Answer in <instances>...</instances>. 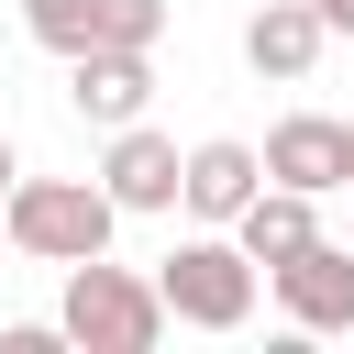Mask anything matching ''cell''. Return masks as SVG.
Masks as SVG:
<instances>
[{
	"label": "cell",
	"instance_id": "1",
	"mask_svg": "<svg viewBox=\"0 0 354 354\" xmlns=\"http://www.w3.org/2000/svg\"><path fill=\"white\" fill-rule=\"evenodd\" d=\"M55 332L88 343V354H144V343L166 332V299H155V277L77 254V266H66V310H55Z\"/></svg>",
	"mask_w": 354,
	"mask_h": 354
},
{
	"label": "cell",
	"instance_id": "2",
	"mask_svg": "<svg viewBox=\"0 0 354 354\" xmlns=\"http://www.w3.org/2000/svg\"><path fill=\"white\" fill-rule=\"evenodd\" d=\"M155 299H166V321H188V332H243V321H254V266H243V243L199 232V243H177V254L155 266Z\"/></svg>",
	"mask_w": 354,
	"mask_h": 354
},
{
	"label": "cell",
	"instance_id": "3",
	"mask_svg": "<svg viewBox=\"0 0 354 354\" xmlns=\"http://www.w3.org/2000/svg\"><path fill=\"white\" fill-rule=\"evenodd\" d=\"M111 221H122V210H111L88 177H22V188H11V243L44 254V266L111 254Z\"/></svg>",
	"mask_w": 354,
	"mask_h": 354
},
{
	"label": "cell",
	"instance_id": "4",
	"mask_svg": "<svg viewBox=\"0 0 354 354\" xmlns=\"http://www.w3.org/2000/svg\"><path fill=\"white\" fill-rule=\"evenodd\" d=\"M266 277H277V310L299 332H354V243H299Z\"/></svg>",
	"mask_w": 354,
	"mask_h": 354
},
{
	"label": "cell",
	"instance_id": "5",
	"mask_svg": "<svg viewBox=\"0 0 354 354\" xmlns=\"http://www.w3.org/2000/svg\"><path fill=\"white\" fill-rule=\"evenodd\" d=\"M77 77H66V100H77V122H144V100H155V66H144V44H88V55H66Z\"/></svg>",
	"mask_w": 354,
	"mask_h": 354
},
{
	"label": "cell",
	"instance_id": "6",
	"mask_svg": "<svg viewBox=\"0 0 354 354\" xmlns=\"http://www.w3.org/2000/svg\"><path fill=\"white\" fill-rule=\"evenodd\" d=\"M100 199H111V210H177V144H166V133H144V122H111Z\"/></svg>",
	"mask_w": 354,
	"mask_h": 354
},
{
	"label": "cell",
	"instance_id": "7",
	"mask_svg": "<svg viewBox=\"0 0 354 354\" xmlns=\"http://www.w3.org/2000/svg\"><path fill=\"white\" fill-rule=\"evenodd\" d=\"M254 166H266L277 188H310V199H321V188H343V122L299 111V122H277V133H266V155H254Z\"/></svg>",
	"mask_w": 354,
	"mask_h": 354
},
{
	"label": "cell",
	"instance_id": "8",
	"mask_svg": "<svg viewBox=\"0 0 354 354\" xmlns=\"http://www.w3.org/2000/svg\"><path fill=\"white\" fill-rule=\"evenodd\" d=\"M254 188H266L254 144H188V155H177V199H188L199 221H232V210H243Z\"/></svg>",
	"mask_w": 354,
	"mask_h": 354
},
{
	"label": "cell",
	"instance_id": "9",
	"mask_svg": "<svg viewBox=\"0 0 354 354\" xmlns=\"http://www.w3.org/2000/svg\"><path fill=\"white\" fill-rule=\"evenodd\" d=\"M232 243H243V266L266 277V266H288L299 243H321V221H310V188H254L243 210H232Z\"/></svg>",
	"mask_w": 354,
	"mask_h": 354
},
{
	"label": "cell",
	"instance_id": "10",
	"mask_svg": "<svg viewBox=\"0 0 354 354\" xmlns=\"http://www.w3.org/2000/svg\"><path fill=\"white\" fill-rule=\"evenodd\" d=\"M321 44H332V33H321V11H310V0H266V11L243 22L254 77H310V66H321Z\"/></svg>",
	"mask_w": 354,
	"mask_h": 354
},
{
	"label": "cell",
	"instance_id": "11",
	"mask_svg": "<svg viewBox=\"0 0 354 354\" xmlns=\"http://www.w3.org/2000/svg\"><path fill=\"white\" fill-rule=\"evenodd\" d=\"M22 33L55 44V55H88L100 44V0H22Z\"/></svg>",
	"mask_w": 354,
	"mask_h": 354
},
{
	"label": "cell",
	"instance_id": "12",
	"mask_svg": "<svg viewBox=\"0 0 354 354\" xmlns=\"http://www.w3.org/2000/svg\"><path fill=\"white\" fill-rule=\"evenodd\" d=\"M155 33H166V0H100V44H144L155 55Z\"/></svg>",
	"mask_w": 354,
	"mask_h": 354
},
{
	"label": "cell",
	"instance_id": "13",
	"mask_svg": "<svg viewBox=\"0 0 354 354\" xmlns=\"http://www.w3.org/2000/svg\"><path fill=\"white\" fill-rule=\"evenodd\" d=\"M55 343H66L55 321H11V332H0V354H55Z\"/></svg>",
	"mask_w": 354,
	"mask_h": 354
},
{
	"label": "cell",
	"instance_id": "14",
	"mask_svg": "<svg viewBox=\"0 0 354 354\" xmlns=\"http://www.w3.org/2000/svg\"><path fill=\"white\" fill-rule=\"evenodd\" d=\"M321 11V33H354V0H310Z\"/></svg>",
	"mask_w": 354,
	"mask_h": 354
},
{
	"label": "cell",
	"instance_id": "15",
	"mask_svg": "<svg viewBox=\"0 0 354 354\" xmlns=\"http://www.w3.org/2000/svg\"><path fill=\"white\" fill-rule=\"evenodd\" d=\"M343 188H354V122H343Z\"/></svg>",
	"mask_w": 354,
	"mask_h": 354
},
{
	"label": "cell",
	"instance_id": "16",
	"mask_svg": "<svg viewBox=\"0 0 354 354\" xmlns=\"http://www.w3.org/2000/svg\"><path fill=\"white\" fill-rule=\"evenodd\" d=\"M11 177H22V166H11V144H0V188H11Z\"/></svg>",
	"mask_w": 354,
	"mask_h": 354
}]
</instances>
